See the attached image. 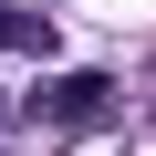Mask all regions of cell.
Segmentation results:
<instances>
[{
  "label": "cell",
  "instance_id": "cell-2",
  "mask_svg": "<svg viewBox=\"0 0 156 156\" xmlns=\"http://www.w3.org/2000/svg\"><path fill=\"white\" fill-rule=\"evenodd\" d=\"M42 42H52V31H42L31 11H0V52H42Z\"/></svg>",
  "mask_w": 156,
  "mask_h": 156
},
{
  "label": "cell",
  "instance_id": "cell-1",
  "mask_svg": "<svg viewBox=\"0 0 156 156\" xmlns=\"http://www.w3.org/2000/svg\"><path fill=\"white\" fill-rule=\"evenodd\" d=\"M104 104H115V83H104V73H52V83L31 94V115H42V125H94Z\"/></svg>",
  "mask_w": 156,
  "mask_h": 156
}]
</instances>
